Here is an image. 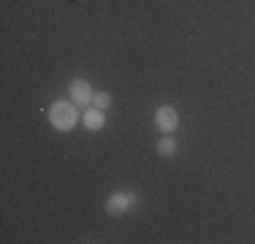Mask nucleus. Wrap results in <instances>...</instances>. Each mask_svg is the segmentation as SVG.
Instances as JSON below:
<instances>
[{
	"mask_svg": "<svg viewBox=\"0 0 255 244\" xmlns=\"http://www.w3.org/2000/svg\"><path fill=\"white\" fill-rule=\"evenodd\" d=\"M82 125L87 127V130H103V125H106V112H101V109H95V106L84 109Z\"/></svg>",
	"mask_w": 255,
	"mask_h": 244,
	"instance_id": "nucleus-5",
	"label": "nucleus"
},
{
	"mask_svg": "<svg viewBox=\"0 0 255 244\" xmlns=\"http://www.w3.org/2000/svg\"><path fill=\"white\" fill-rule=\"evenodd\" d=\"M82 120V114H79V106L74 101H54L49 106V125L54 127V130L60 133H68L76 127V122Z\"/></svg>",
	"mask_w": 255,
	"mask_h": 244,
	"instance_id": "nucleus-1",
	"label": "nucleus"
},
{
	"mask_svg": "<svg viewBox=\"0 0 255 244\" xmlns=\"http://www.w3.org/2000/svg\"><path fill=\"white\" fill-rule=\"evenodd\" d=\"M152 122H155L157 130H163V133H174V130L179 127V112L171 106V103H163V106H157V109H155Z\"/></svg>",
	"mask_w": 255,
	"mask_h": 244,
	"instance_id": "nucleus-3",
	"label": "nucleus"
},
{
	"mask_svg": "<svg viewBox=\"0 0 255 244\" xmlns=\"http://www.w3.org/2000/svg\"><path fill=\"white\" fill-rule=\"evenodd\" d=\"M136 206H138V195L133 193V190H114V193L106 198L103 209H106V215L120 217V215H125V212L136 209Z\"/></svg>",
	"mask_w": 255,
	"mask_h": 244,
	"instance_id": "nucleus-2",
	"label": "nucleus"
},
{
	"mask_svg": "<svg viewBox=\"0 0 255 244\" xmlns=\"http://www.w3.org/2000/svg\"><path fill=\"white\" fill-rule=\"evenodd\" d=\"M68 98L76 103V106L87 109V106H93L95 90L90 87V82H87V79H71V84H68Z\"/></svg>",
	"mask_w": 255,
	"mask_h": 244,
	"instance_id": "nucleus-4",
	"label": "nucleus"
},
{
	"mask_svg": "<svg viewBox=\"0 0 255 244\" xmlns=\"http://www.w3.org/2000/svg\"><path fill=\"white\" fill-rule=\"evenodd\" d=\"M179 149L177 138H174V133H163V138L157 141V157H163V160H168V157H174Z\"/></svg>",
	"mask_w": 255,
	"mask_h": 244,
	"instance_id": "nucleus-6",
	"label": "nucleus"
},
{
	"mask_svg": "<svg viewBox=\"0 0 255 244\" xmlns=\"http://www.w3.org/2000/svg\"><path fill=\"white\" fill-rule=\"evenodd\" d=\"M112 103H114V98H112V93H106V90L95 93V98H93V106H95V109H101V112L112 109Z\"/></svg>",
	"mask_w": 255,
	"mask_h": 244,
	"instance_id": "nucleus-7",
	"label": "nucleus"
}]
</instances>
